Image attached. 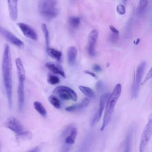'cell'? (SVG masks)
<instances>
[{"label":"cell","instance_id":"obj_7","mask_svg":"<svg viewBox=\"0 0 152 152\" xmlns=\"http://www.w3.org/2000/svg\"><path fill=\"white\" fill-rule=\"evenodd\" d=\"M54 93L58 95V96L62 100H72L76 101L77 99V95L76 93L71 88L66 86H58L54 89Z\"/></svg>","mask_w":152,"mask_h":152},{"label":"cell","instance_id":"obj_14","mask_svg":"<svg viewBox=\"0 0 152 152\" xmlns=\"http://www.w3.org/2000/svg\"><path fill=\"white\" fill-rule=\"evenodd\" d=\"M45 66L52 73L55 74H58L64 78L65 77V72H64V70L62 69V68L60 66L57 65L55 64L54 63H52V62L46 63L45 64Z\"/></svg>","mask_w":152,"mask_h":152},{"label":"cell","instance_id":"obj_8","mask_svg":"<svg viewBox=\"0 0 152 152\" xmlns=\"http://www.w3.org/2000/svg\"><path fill=\"white\" fill-rule=\"evenodd\" d=\"M0 34L8 42L18 48H23L24 43L19 38L5 28L0 26Z\"/></svg>","mask_w":152,"mask_h":152},{"label":"cell","instance_id":"obj_2","mask_svg":"<svg viewBox=\"0 0 152 152\" xmlns=\"http://www.w3.org/2000/svg\"><path fill=\"white\" fill-rule=\"evenodd\" d=\"M121 91L122 86L121 84L119 83L115 86L112 93L109 95L106 101L105 112L103 117L102 125L100 129L101 131H103L110 122L115 109V104L121 95Z\"/></svg>","mask_w":152,"mask_h":152},{"label":"cell","instance_id":"obj_11","mask_svg":"<svg viewBox=\"0 0 152 152\" xmlns=\"http://www.w3.org/2000/svg\"><path fill=\"white\" fill-rule=\"evenodd\" d=\"M109 95V93H105V94L102 95V96L100 97L99 109H98L97 112L94 115V116L91 120V125L92 126H93L97 122H98L99 119H100L102 114L104 108L105 103H106V101H107Z\"/></svg>","mask_w":152,"mask_h":152},{"label":"cell","instance_id":"obj_9","mask_svg":"<svg viewBox=\"0 0 152 152\" xmlns=\"http://www.w3.org/2000/svg\"><path fill=\"white\" fill-rule=\"evenodd\" d=\"M99 33L96 29L90 31L88 36L87 42V52L90 56L94 57L96 55V45L98 38Z\"/></svg>","mask_w":152,"mask_h":152},{"label":"cell","instance_id":"obj_31","mask_svg":"<svg viewBox=\"0 0 152 152\" xmlns=\"http://www.w3.org/2000/svg\"><path fill=\"white\" fill-rule=\"evenodd\" d=\"M93 69L96 72H100L102 71L101 66L98 64H94L92 67Z\"/></svg>","mask_w":152,"mask_h":152},{"label":"cell","instance_id":"obj_33","mask_svg":"<svg viewBox=\"0 0 152 152\" xmlns=\"http://www.w3.org/2000/svg\"><path fill=\"white\" fill-rule=\"evenodd\" d=\"M103 87V83H102V82L101 81H98L97 83V84H96V88H97V90H101L102 89Z\"/></svg>","mask_w":152,"mask_h":152},{"label":"cell","instance_id":"obj_17","mask_svg":"<svg viewBox=\"0 0 152 152\" xmlns=\"http://www.w3.org/2000/svg\"><path fill=\"white\" fill-rule=\"evenodd\" d=\"M77 135V129L76 128H72L70 130L68 135L64 139V143L68 145H72L75 140V138Z\"/></svg>","mask_w":152,"mask_h":152},{"label":"cell","instance_id":"obj_34","mask_svg":"<svg viewBox=\"0 0 152 152\" xmlns=\"http://www.w3.org/2000/svg\"><path fill=\"white\" fill-rule=\"evenodd\" d=\"M84 72L86 73V74H88V75H90V76L93 77V78H97L96 75L94 73H93V72H91V71H88V70H86V71H84Z\"/></svg>","mask_w":152,"mask_h":152},{"label":"cell","instance_id":"obj_27","mask_svg":"<svg viewBox=\"0 0 152 152\" xmlns=\"http://www.w3.org/2000/svg\"><path fill=\"white\" fill-rule=\"evenodd\" d=\"M48 82L52 85H55V84H57L58 83H59V78L56 76V75H53L52 74H49L48 75V78H47Z\"/></svg>","mask_w":152,"mask_h":152},{"label":"cell","instance_id":"obj_16","mask_svg":"<svg viewBox=\"0 0 152 152\" xmlns=\"http://www.w3.org/2000/svg\"><path fill=\"white\" fill-rule=\"evenodd\" d=\"M77 55V50L75 47L71 46L68 48L67 56H68V62L70 65H74L75 64Z\"/></svg>","mask_w":152,"mask_h":152},{"label":"cell","instance_id":"obj_35","mask_svg":"<svg viewBox=\"0 0 152 152\" xmlns=\"http://www.w3.org/2000/svg\"><path fill=\"white\" fill-rule=\"evenodd\" d=\"M109 28H110V30H111L112 33H116V34H119V31L115 27H113V26H110Z\"/></svg>","mask_w":152,"mask_h":152},{"label":"cell","instance_id":"obj_5","mask_svg":"<svg viewBox=\"0 0 152 152\" xmlns=\"http://www.w3.org/2000/svg\"><path fill=\"white\" fill-rule=\"evenodd\" d=\"M145 66H146V62L145 61H142L140 64V65L137 68L135 75V78H134V83L132 84V97L134 98H136L138 96L141 79L143 75L144 71L145 68Z\"/></svg>","mask_w":152,"mask_h":152},{"label":"cell","instance_id":"obj_23","mask_svg":"<svg viewBox=\"0 0 152 152\" xmlns=\"http://www.w3.org/2000/svg\"><path fill=\"white\" fill-rule=\"evenodd\" d=\"M70 26L74 28H76L80 24V19L77 17H71L68 20Z\"/></svg>","mask_w":152,"mask_h":152},{"label":"cell","instance_id":"obj_24","mask_svg":"<svg viewBox=\"0 0 152 152\" xmlns=\"http://www.w3.org/2000/svg\"><path fill=\"white\" fill-rule=\"evenodd\" d=\"M42 30L44 33L45 37V42H46V45L47 49L49 48V31L48 29V27L46 25L45 23L42 24L41 26Z\"/></svg>","mask_w":152,"mask_h":152},{"label":"cell","instance_id":"obj_28","mask_svg":"<svg viewBox=\"0 0 152 152\" xmlns=\"http://www.w3.org/2000/svg\"><path fill=\"white\" fill-rule=\"evenodd\" d=\"M116 10L118 13H119L120 15H123L125 13V8L123 4H118L116 7Z\"/></svg>","mask_w":152,"mask_h":152},{"label":"cell","instance_id":"obj_3","mask_svg":"<svg viewBox=\"0 0 152 152\" xmlns=\"http://www.w3.org/2000/svg\"><path fill=\"white\" fill-rule=\"evenodd\" d=\"M15 65L18 76V86H17V96H18V106L20 112H21L24 104V81L26 80V71L21 58H17L15 59Z\"/></svg>","mask_w":152,"mask_h":152},{"label":"cell","instance_id":"obj_6","mask_svg":"<svg viewBox=\"0 0 152 152\" xmlns=\"http://www.w3.org/2000/svg\"><path fill=\"white\" fill-rule=\"evenodd\" d=\"M151 133H152V119L150 116L149 118L148 121L145 125L141 136L140 146H139L140 152L144 151V150L146 146L147 145L148 142L151 138Z\"/></svg>","mask_w":152,"mask_h":152},{"label":"cell","instance_id":"obj_4","mask_svg":"<svg viewBox=\"0 0 152 152\" xmlns=\"http://www.w3.org/2000/svg\"><path fill=\"white\" fill-rule=\"evenodd\" d=\"M39 11L40 14L46 20L55 18L59 13L58 2L53 0L40 1L39 2Z\"/></svg>","mask_w":152,"mask_h":152},{"label":"cell","instance_id":"obj_32","mask_svg":"<svg viewBox=\"0 0 152 152\" xmlns=\"http://www.w3.org/2000/svg\"><path fill=\"white\" fill-rule=\"evenodd\" d=\"M151 78V69H150V71H149V72H148V74H147V76H146V77H145V80H144V81H143V83H142V84H144L147 81H148L149 79H150Z\"/></svg>","mask_w":152,"mask_h":152},{"label":"cell","instance_id":"obj_36","mask_svg":"<svg viewBox=\"0 0 152 152\" xmlns=\"http://www.w3.org/2000/svg\"><path fill=\"white\" fill-rule=\"evenodd\" d=\"M39 147H36L35 148H34L33 149L31 150L30 151H28V152H39Z\"/></svg>","mask_w":152,"mask_h":152},{"label":"cell","instance_id":"obj_25","mask_svg":"<svg viewBox=\"0 0 152 152\" xmlns=\"http://www.w3.org/2000/svg\"><path fill=\"white\" fill-rule=\"evenodd\" d=\"M48 99H49V102L51 103V104H52L55 108L59 109L61 107L60 102L56 96H55L53 95H51L49 97Z\"/></svg>","mask_w":152,"mask_h":152},{"label":"cell","instance_id":"obj_1","mask_svg":"<svg viewBox=\"0 0 152 152\" xmlns=\"http://www.w3.org/2000/svg\"><path fill=\"white\" fill-rule=\"evenodd\" d=\"M11 69L12 64L10 48L8 44H5L4 46V50L2 61V74L8 103L10 109L11 108L12 104V84Z\"/></svg>","mask_w":152,"mask_h":152},{"label":"cell","instance_id":"obj_19","mask_svg":"<svg viewBox=\"0 0 152 152\" xmlns=\"http://www.w3.org/2000/svg\"><path fill=\"white\" fill-rule=\"evenodd\" d=\"M34 107L36 109V110L42 116H46L47 115V112L46 110V109L43 106V105L38 101H35L33 103Z\"/></svg>","mask_w":152,"mask_h":152},{"label":"cell","instance_id":"obj_15","mask_svg":"<svg viewBox=\"0 0 152 152\" xmlns=\"http://www.w3.org/2000/svg\"><path fill=\"white\" fill-rule=\"evenodd\" d=\"M89 103H90V100L88 98H84L82 100L81 102L66 107V110L68 112L78 110L87 107Z\"/></svg>","mask_w":152,"mask_h":152},{"label":"cell","instance_id":"obj_20","mask_svg":"<svg viewBox=\"0 0 152 152\" xmlns=\"http://www.w3.org/2000/svg\"><path fill=\"white\" fill-rule=\"evenodd\" d=\"M79 89L81 90V91L84 95H86L88 97L94 98L95 97V94H94L93 90L88 87L80 86H79Z\"/></svg>","mask_w":152,"mask_h":152},{"label":"cell","instance_id":"obj_10","mask_svg":"<svg viewBox=\"0 0 152 152\" xmlns=\"http://www.w3.org/2000/svg\"><path fill=\"white\" fill-rule=\"evenodd\" d=\"M4 125L6 128L12 131L17 134H18L23 132V128L20 122L15 117L10 116L4 123Z\"/></svg>","mask_w":152,"mask_h":152},{"label":"cell","instance_id":"obj_13","mask_svg":"<svg viewBox=\"0 0 152 152\" xmlns=\"http://www.w3.org/2000/svg\"><path fill=\"white\" fill-rule=\"evenodd\" d=\"M7 2L10 19L12 21H15L18 15V1L15 0H8Z\"/></svg>","mask_w":152,"mask_h":152},{"label":"cell","instance_id":"obj_26","mask_svg":"<svg viewBox=\"0 0 152 152\" xmlns=\"http://www.w3.org/2000/svg\"><path fill=\"white\" fill-rule=\"evenodd\" d=\"M131 137H132V132H129L125 139V150L123 152H129L130 147H131Z\"/></svg>","mask_w":152,"mask_h":152},{"label":"cell","instance_id":"obj_21","mask_svg":"<svg viewBox=\"0 0 152 152\" xmlns=\"http://www.w3.org/2000/svg\"><path fill=\"white\" fill-rule=\"evenodd\" d=\"M148 1H140L138 4V7L137 9V15L139 17H141L144 12L145 11V9L147 8V4H148Z\"/></svg>","mask_w":152,"mask_h":152},{"label":"cell","instance_id":"obj_30","mask_svg":"<svg viewBox=\"0 0 152 152\" xmlns=\"http://www.w3.org/2000/svg\"><path fill=\"white\" fill-rule=\"evenodd\" d=\"M71 145L64 143L61 147V152H69Z\"/></svg>","mask_w":152,"mask_h":152},{"label":"cell","instance_id":"obj_12","mask_svg":"<svg viewBox=\"0 0 152 152\" xmlns=\"http://www.w3.org/2000/svg\"><path fill=\"white\" fill-rule=\"evenodd\" d=\"M17 24L26 37L33 40H36L37 39L36 32L30 26L24 23H18Z\"/></svg>","mask_w":152,"mask_h":152},{"label":"cell","instance_id":"obj_22","mask_svg":"<svg viewBox=\"0 0 152 152\" xmlns=\"http://www.w3.org/2000/svg\"><path fill=\"white\" fill-rule=\"evenodd\" d=\"M16 137L18 140H29L32 138V134L30 131H24L17 134Z\"/></svg>","mask_w":152,"mask_h":152},{"label":"cell","instance_id":"obj_18","mask_svg":"<svg viewBox=\"0 0 152 152\" xmlns=\"http://www.w3.org/2000/svg\"><path fill=\"white\" fill-rule=\"evenodd\" d=\"M47 52L48 53V55L52 58L53 59H54L55 60H56L58 62H60L61 60V58L62 56V52L59 50H58L55 49L53 48H48L47 49Z\"/></svg>","mask_w":152,"mask_h":152},{"label":"cell","instance_id":"obj_29","mask_svg":"<svg viewBox=\"0 0 152 152\" xmlns=\"http://www.w3.org/2000/svg\"><path fill=\"white\" fill-rule=\"evenodd\" d=\"M119 39V34L112 33L110 36V40L112 43H116Z\"/></svg>","mask_w":152,"mask_h":152}]
</instances>
